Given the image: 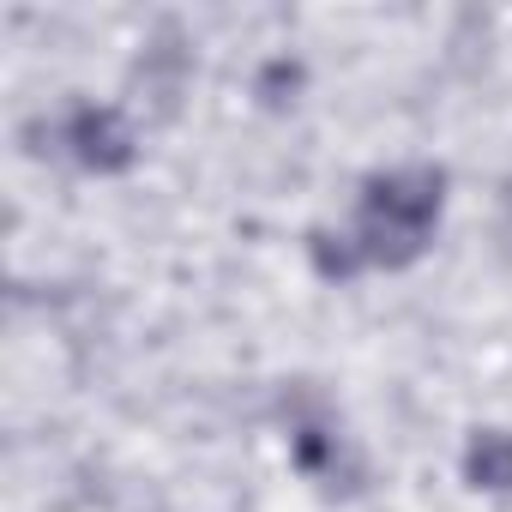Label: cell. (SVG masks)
<instances>
[{"label":"cell","mask_w":512,"mask_h":512,"mask_svg":"<svg viewBox=\"0 0 512 512\" xmlns=\"http://www.w3.org/2000/svg\"><path fill=\"white\" fill-rule=\"evenodd\" d=\"M67 145H73V157H79L91 175H127L133 157H139V139H133L127 115L109 109V103H85V109H73V121H67Z\"/></svg>","instance_id":"7a4b0ae2"},{"label":"cell","mask_w":512,"mask_h":512,"mask_svg":"<svg viewBox=\"0 0 512 512\" xmlns=\"http://www.w3.org/2000/svg\"><path fill=\"white\" fill-rule=\"evenodd\" d=\"M296 85H302V67L296 61H272L266 79H260V97L266 103H284V91H296Z\"/></svg>","instance_id":"5b68a950"},{"label":"cell","mask_w":512,"mask_h":512,"mask_svg":"<svg viewBox=\"0 0 512 512\" xmlns=\"http://www.w3.org/2000/svg\"><path fill=\"white\" fill-rule=\"evenodd\" d=\"M308 260H314V272L326 278V284H350L368 260H362V247H356V235H332V229H314L308 235Z\"/></svg>","instance_id":"277c9868"},{"label":"cell","mask_w":512,"mask_h":512,"mask_svg":"<svg viewBox=\"0 0 512 512\" xmlns=\"http://www.w3.org/2000/svg\"><path fill=\"white\" fill-rule=\"evenodd\" d=\"M440 205H446V169L440 163H404V169H380L362 181V217L368 223L434 235Z\"/></svg>","instance_id":"6da1fadb"},{"label":"cell","mask_w":512,"mask_h":512,"mask_svg":"<svg viewBox=\"0 0 512 512\" xmlns=\"http://www.w3.org/2000/svg\"><path fill=\"white\" fill-rule=\"evenodd\" d=\"M464 482L482 494H512V434L506 428H482L464 446Z\"/></svg>","instance_id":"3957f363"}]
</instances>
